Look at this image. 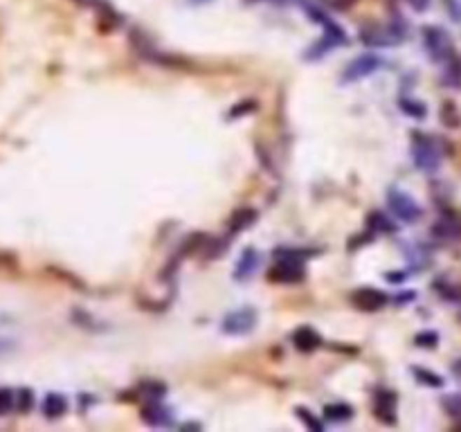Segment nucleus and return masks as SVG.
I'll return each instance as SVG.
<instances>
[{"label":"nucleus","instance_id":"nucleus-1","mask_svg":"<svg viewBox=\"0 0 461 432\" xmlns=\"http://www.w3.org/2000/svg\"><path fill=\"white\" fill-rule=\"evenodd\" d=\"M423 46H425L427 57H430L434 63H448L450 59L455 57L450 34L439 25L423 27Z\"/></svg>","mask_w":461,"mask_h":432},{"label":"nucleus","instance_id":"nucleus-2","mask_svg":"<svg viewBox=\"0 0 461 432\" xmlns=\"http://www.w3.org/2000/svg\"><path fill=\"white\" fill-rule=\"evenodd\" d=\"M387 205L392 214L396 216V219H401L403 223H416L423 216V210L421 205L416 203L410 194L399 189V187H392L390 194H387Z\"/></svg>","mask_w":461,"mask_h":432},{"label":"nucleus","instance_id":"nucleus-3","mask_svg":"<svg viewBox=\"0 0 461 432\" xmlns=\"http://www.w3.org/2000/svg\"><path fill=\"white\" fill-rule=\"evenodd\" d=\"M412 156H414V165L421 171H425V174H432V171L441 167V151H439L434 140L425 135L416 137V142L412 144Z\"/></svg>","mask_w":461,"mask_h":432},{"label":"nucleus","instance_id":"nucleus-4","mask_svg":"<svg viewBox=\"0 0 461 432\" xmlns=\"http://www.w3.org/2000/svg\"><path fill=\"white\" fill-rule=\"evenodd\" d=\"M385 66V61L378 57V54H362V57L353 59L349 66L342 72V83H353V81H360V79H367L371 77L373 72H378Z\"/></svg>","mask_w":461,"mask_h":432},{"label":"nucleus","instance_id":"nucleus-5","mask_svg":"<svg viewBox=\"0 0 461 432\" xmlns=\"http://www.w3.org/2000/svg\"><path fill=\"white\" fill-rule=\"evenodd\" d=\"M256 320H259L256 311L245 306V309L228 313L221 324V329L223 333H228V336H245V333H250L256 327Z\"/></svg>","mask_w":461,"mask_h":432},{"label":"nucleus","instance_id":"nucleus-6","mask_svg":"<svg viewBox=\"0 0 461 432\" xmlns=\"http://www.w3.org/2000/svg\"><path fill=\"white\" fill-rule=\"evenodd\" d=\"M277 257H280V262H277V266L273 268L270 279L282 282V284H295L304 277V270H302V264H299L297 255H286L284 250H280Z\"/></svg>","mask_w":461,"mask_h":432},{"label":"nucleus","instance_id":"nucleus-7","mask_svg":"<svg viewBox=\"0 0 461 432\" xmlns=\"http://www.w3.org/2000/svg\"><path fill=\"white\" fill-rule=\"evenodd\" d=\"M405 32L396 29L394 25L390 27H371V29H364L362 32V41L369 43V46H376V48H390V46H399L403 41Z\"/></svg>","mask_w":461,"mask_h":432},{"label":"nucleus","instance_id":"nucleus-8","mask_svg":"<svg viewBox=\"0 0 461 432\" xmlns=\"http://www.w3.org/2000/svg\"><path fill=\"white\" fill-rule=\"evenodd\" d=\"M387 299L390 297L385 295L383 290L369 288V286H364V288L353 293V304H356L358 309H362V311H378V309H383L385 304H387Z\"/></svg>","mask_w":461,"mask_h":432},{"label":"nucleus","instance_id":"nucleus-9","mask_svg":"<svg viewBox=\"0 0 461 432\" xmlns=\"http://www.w3.org/2000/svg\"><path fill=\"white\" fill-rule=\"evenodd\" d=\"M293 342H295V347L299 351L310 353V351H315L322 344V338L317 336V331H313L310 327H302V329H297L293 333Z\"/></svg>","mask_w":461,"mask_h":432},{"label":"nucleus","instance_id":"nucleus-10","mask_svg":"<svg viewBox=\"0 0 461 432\" xmlns=\"http://www.w3.org/2000/svg\"><path fill=\"white\" fill-rule=\"evenodd\" d=\"M256 266H259V255H256V250H252V248H250V250H245L243 257L239 259L237 270H234V277L243 282V279H248V277L254 275Z\"/></svg>","mask_w":461,"mask_h":432},{"label":"nucleus","instance_id":"nucleus-11","mask_svg":"<svg viewBox=\"0 0 461 432\" xmlns=\"http://www.w3.org/2000/svg\"><path fill=\"white\" fill-rule=\"evenodd\" d=\"M142 419L146 421V424H151V426H169L171 414H169V410H167L165 405H160V403L156 401V403L146 405V407L142 410Z\"/></svg>","mask_w":461,"mask_h":432},{"label":"nucleus","instance_id":"nucleus-12","mask_svg":"<svg viewBox=\"0 0 461 432\" xmlns=\"http://www.w3.org/2000/svg\"><path fill=\"white\" fill-rule=\"evenodd\" d=\"M66 410H68V401L61 394H48L46 401H43V414L48 419H59L66 414Z\"/></svg>","mask_w":461,"mask_h":432},{"label":"nucleus","instance_id":"nucleus-13","mask_svg":"<svg viewBox=\"0 0 461 432\" xmlns=\"http://www.w3.org/2000/svg\"><path fill=\"white\" fill-rule=\"evenodd\" d=\"M376 414L383 419V421H387V424H392V421L396 419L394 417V412H396V398H394V394H387V392H380L378 396H376Z\"/></svg>","mask_w":461,"mask_h":432},{"label":"nucleus","instance_id":"nucleus-14","mask_svg":"<svg viewBox=\"0 0 461 432\" xmlns=\"http://www.w3.org/2000/svg\"><path fill=\"white\" fill-rule=\"evenodd\" d=\"M324 417L333 421V424H345V421L353 417V407L347 403H329L324 405Z\"/></svg>","mask_w":461,"mask_h":432},{"label":"nucleus","instance_id":"nucleus-15","mask_svg":"<svg viewBox=\"0 0 461 432\" xmlns=\"http://www.w3.org/2000/svg\"><path fill=\"white\" fill-rule=\"evenodd\" d=\"M434 234L443 241H455V239H459V225L443 219V221H439L434 225Z\"/></svg>","mask_w":461,"mask_h":432},{"label":"nucleus","instance_id":"nucleus-16","mask_svg":"<svg viewBox=\"0 0 461 432\" xmlns=\"http://www.w3.org/2000/svg\"><path fill=\"white\" fill-rule=\"evenodd\" d=\"M443 83L453 86V88H459L461 86V63L453 57L446 63V72H443Z\"/></svg>","mask_w":461,"mask_h":432},{"label":"nucleus","instance_id":"nucleus-17","mask_svg":"<svg viewBox=\"0 0 461 432\" xmlns=\"http://www.w3.org/2000/svg\"><path fill=\"white\" fill-rule=\"evenodd\" d=\"M412 372H414V376H416V381L423 383V385H427V387H441V385H443V378H441V376H436L434 372H427V370H423V367H412Z\"/></svg>","mask_w":461,"mask_h":432},{"label":"nucleus","instance_id":"nucleus-18","mask_svg":"<svg viewBox=\"0 0 461 432\" xmlns=\"http://www.w3.org/2000/svg\"><path fill=\"white\" fill-rule=\"evenodd\" d=\"M252 221H254V212H252V210H241V212H237V214L232 216L230 230H232V232H239V230H243V228H248Z\"/></svg>","mask_w":461,"mask_h":432},{"label":"nucleus","instance_id":"nucleus-19","mask_svg":"<svg viewBox=\"0 0 461 432\" xmlns=\"http://www.w3.org/2000/svg\"><path fill=\"white\" fill-rule=\"evenodd\" d=\"M16 407V392L9 387H0V417L9 414Z\"/></svg>","mask_w":461,"mask_h":432},{"label":"nucleus","instance_id":"nucleus-20","mask_svg":"<svg viewBox=\"0 0 461 432\" xmlns=\"http://www.w3.org/2000/svg\"><path fill=\"white\" fill-rule=\"evenodd\" d=\"M401 108H403V113L405 115H412V117H416V120H421V117H425V106L421 104V102H414V100H401Z\"/></svg>","mask_w":461,"mask_h":432},{"label":"nucleus","instance_id":"nucleus-21","mask_svg":"<svg viewBox=\"0 0 461 432\" xmlns=\"http://www.w3.org/2000/svg\"><path fill=\"white\" fill-rule=\"evenodd\" d=\"M369 228L376 230V232H390L394 225L387 221V216H385V214L373 212V214H369Z\"/></svg>","mask_w":461,"mask_h":432},{"label":"nucleus","instance_id":"nucleus-22","mask_svg":"<svg viewBox=\"0 0 461 432\" xmlns=\"http://www.w3.org/2000/svg\"><path fill=\"white\" fill-rule=\"evenodd\" d=\"M295 412H297V419L302 421L304 426H308L310 430H322V428H324V426H322V421H317V419H315L313 414L308 412L306 407H297Z\"/></svg>","mask_w":461,"mask_h":432},{"label":"nucleus","instance_id":"nucleus-23","mask_svg":"<svg viewBox=\"0 0 461 432\" xmlns=\"http://www.w3.org/2000/svg\"><path fill=\"white\" fill-rule=\"evenodd\" d=\"M414 342L419 344V347H436V342H439V336L434 331H421V333H416V338H414Z\"/></svg>","mask_w":461,"mask_h":432},{"label":"nucleus","instance_id":"nucleus-24","mask_svg":"<svg viewBox=\"0 0 461 432\" xmlns=\"http://www.w3.org/2000/svg\"><path fill=\"white\" fill-rule=\"evenodd\" d=\"M29 407H32V392L20 390L16 396V410H29Z\"/></svg>","mask_w":461,"mask_h":432},{"label":"nucleus","instance_id":"nucleus-25","mask_svg":"<svg viewBox=\"0 0 461 432\" xmlns=\"http://www.w3.org/2000/svg\"><path fill=\"white\" fill-rule=\"evenodd\" d=\"M16 347V342L12 340V338H5V336H0V356H5V353H9Z\"/></svg>","mask_w":461,"mask_h":432},{"label":"nucleus","instance_id":"nucleus-26","mask_svg":"<svg viewBox=\"0 0 461 432\" xmlns=\"http://www.w3.org/2000/svg\"><path fill=\"white\" fill-rule=\"evenodd\" d=\"M448 9L455 20H461V0H448Z\"/></svg>","mask_w":461,"mask_h":432},{"label":"nucleus","instance_id":"nucleus-27","mask_svg":"<svg viewBox=\"0 0 461 432\" xmlns=\"http://www.w3.org/2000/svg\"><path fill=\"white\" fill-rule=\"evenodd\" d=\"M407 3H410L416 9V12H425V9L430 7L432 0H407Z\"/></svg>","mask_w":461,"mask_h":432},{"label":"nucleus","instance_id":"nucleus-28","mask_svg":"<svg viewBox=\"0 0 461 432\" xmlns=\"http://www.w3.org/2000/svg\"><path fill=\"white\" fill-rule=\"evenodd\" d=\"M7 322H9V318H7V316H3V313H0V327H5Z\"/></svg>","mask_w":461,"mask_h":432},{"label":"nucleus","instance_id":"nucleus-29","mask_svg":"<svg viewBox=\"0 0 461 432\" xmlns=\"http://www.w3.org/2000/svg\"><path fill=\"white\" fill-rule=\"evenodd\" d=\"M457 372H459V374H461V365H457Z\"/></svg>","mask_w":461,"mask_h":432},{"label":"nucleus","instance_id":"nucleus-30","mask_svg":"<svg viewBox=\"0 0 461 432\" xmlns=\"http://www.w3.org/2000/svg\"><path fill=\"white\" fill-rule=\"evenodd\" d=\"M200 3H205V0H200Z\"/></svg>","mask_w":461,"mask_h":432}]
</instances>
